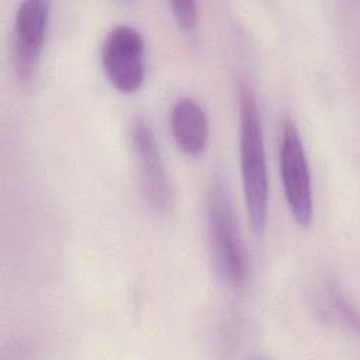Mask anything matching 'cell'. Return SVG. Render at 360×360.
I'll return each instance as SVG.
<instances>
[{
    "label": "cell",
    "instance_id": "cell-8",
    "mask_svg": "<svg viewBox=\"0 0 360 360\" xmlns=\"http://www.w3.org/2000/svg\"><path fill=\"white\" fill-rule=\"evenodd\" d=\"M170 127L176 145L187 156H200L208 145L210 127L205 110L193 97L179 98L170 114Z\"/></svg>",
    "mask_w": 360,
    "mask_h": 360
},
{
    "label": "cell",
    "instance_id": "cell-5",
    "mask_svg": "<svg viewBox=\"0 0 360 360\" xmlns=\"http://www.w3.org/2000/svg\"><path fill=\"white\" fill-rule=\"evenodd\" d=\"M49 3L25 0L20 3L13 27V66L18 84L30 89L37 79L49 28Z\"/></svg>",
    "mask_w": 360,
    "mask_h": 360
},
{
    "label": "cell",
    "instance_id": "cell-7",
    "mask_svg": "<svg viewBox=\"0 0 360 360\" xmlns=\"http://www.w3.org/2000/svg\"><path fill=\"white\" fill-rule=\"evenodd\" d=\"M308 302L315 318L325 326L357 336L359 314L345 288L330 277L316 278L308 290Z\"/></svg>",
    "mask_w": 360,
    "mask_h": 360
},
{
    "label": "cell",
    "instance_id": "cell-1",
    "mask_svg": "<svg viewBox=\"0 0 360 360\" xmlns=\"http://www.w3.org/2000/svg\"><path fill=\"white\" fill-rule=\"evenodd\" d=\"M239 163L250 228L262 236L269 214V176L264 134L256 94L246 80L239 82Z\"/></svg>",
    "mask_w": 360,
    "mask_h": 360
},
{
    "label": "cell",
    "instance_id": "cell-6",
    "mask_svg": "<svg viewBox=\"0 0 360 360\" xmlns=\"http://www.w3.org/2000/svg\"><path fill=\"white\" fill-rule=\"evenodd\" d=\"M105 79L117 91H138L145 80V41L132 25L120 24L108 31L101 45Z\"/></svg>",
    "mask_w": 360,
    "mask_h": 360
},
{
    "label": "cell",
    "instance_id": "cell-3",
    "mask_svg": "<svg viewBox=\"0 0 360 360\" xmlns=\"http://www.w3.org/2000/svg\"><path fill=\"white\" fill-rule=\"evenodd\" d=\"M278 165L288 211L300 228H308L314 217L311 172L301 132L291 118L283 121Z\"/></svg>",
    "mask_w": 360,
    "mask_h": 360
},
{
    "label": "cell",
    "instance_id": "cell-4",
    "mask_svg": "<svg viewBox=\"0 0 360 360\" xmlns=\"http://www.w3.org/2000/svg\"><path fill=\"white\" fill-rule=\"evenodd\" d=\"M131 145L138 166L139 186L149 210L160 217L172 214L174 190L150 124L136 117L131 125Z\"/></svg>",
    "mask_w": 360,
    "mask_h": 360
},
{
    "label": "cell",
    "instance_id": "cell-2",
    "mask_svg": "<svg viewBox=\"0 0 360 360\" xmlns=\"http://www.w3.org/2000/svg\"><path fill=\"white\" fill-rule=\"evenodd\" d=\"M205 214L215 273L228 288L242 290L249 278L250 266L235 218L231 194L221 176H214L208 186Z\"/></svg>",
    "mask_w": 360,
    "mask_h": 360
},
{
    "label": "cell",
    "instance_id": "cell-9",
    "mask_svg": "<svg viewBox=\"0 0 360 360\" xmlns=\"http://www.w3.org/2000/svg\"><path fill=\"white\" fill-rule=\"evenodd\" d=\"M172 14L177 25L184 31H193L198 22V11L194 1L176 0L170 3Z\"/></svg>",
    "mask_w": 360,
    "mask_h": 360
}]
</instances>
